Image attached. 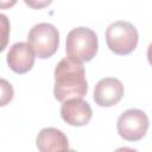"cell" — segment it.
<instances>
[{
    "label": "cell",
    "mask_w": 152,
    "mask_h": 152,
    "mask_svg": "<svg viewBox=\"0 0 152 152\" xmlns=\"http://www.w3.org/2000/svg\"><path fill=\"white\" fill-rule=\"evenodd\" d=\"M88 91L86 70L82 62L63 58L55 68L53 95L59 102L71 97H83Z\"/></svg>",
    "instance_id": "6da1fadb"
},
{
    "label": "cell",
    "mask_w": 152,
    "mask_h": 152,
    "mask_svg": "<svg viewBox=\"0 0 152 152\" xmlns=\"http://www.w3.org/2000/svg\"><path fill=\"white\" fill-rule=\"evenodd\" d=\"M99 50L96 33L88 27H76L71 30L65 40V51L68 57L78 62L91 61Z\"/></svg>",
    "instance_id": "7a4b0ae2"
},
{
    "label": "cell",
    "mask_w": 152,
    "mask_h": 152,
    "mask_svg": "<svg viewBox=\"0 0 152 152\" xmlns=\"http://www.w3.org/2000/svg\"><path fill=\"white\" fill-rule=\"evenodd\" d=\"M139 36L133 24L128 21L112 23L106 31V43L112 52L126 56L133 52L138 45Z\"/></svg>",
    "instance_id": "3957f363"
},
{
    "label": "cell",
    "mask_w": 152,
    "mask_h": 152,
    "mask_svg": "<svg viewBox=\"0 0 152 152\" xmlns=\"http://www.w3.org/2000/svg\"><path fill=\"white\" fill-rule=\"evenodd\" d=\"M27 43L38 58L46 59L55 55L59 45L58 30L49 23L34 25L27 36Z\"/></svg>",
    "instance_id": "277c9868"
},
{
    "label": "cell",
    "mask_w": 152,
    "mask_h": 152,
    "mask_svg": "<svg viewBox=\"0 0 152 152\" xmlns=\"http://www.w3.org/2000/svg\"><path fill=\"white\" fill-rule=\"evenodd\" d=\"M148 116L141 109L132 108L124 112L116 122L119 135L127 141H138L142 139L148 129Z\"/></svg>",
    "instance_id": "5b68a950"
},
{
    "label": "cell",
    "mask_w": 152,
    "mask_h": 152,
    "mask_svg": "<svg viewBox=\"0 0 152 152\" xmlns=\"http://www.w3.org/2000/svg\"><path fill=\"white\" fill-rule=\"evenodd\" d=\"M61 116L68 125L81 127L90 121L93 110L90 104L82 97H71L63 101L61 106Z\"/></svg>",
    "instance_id": "8992f818"
},
{
    "label": "cell",
    "mask_w": 152,
    "mask_h": 152,
    "mask_svg": "<svg viewBox=\"0 0 152 152\" xmlns=\"http://www.w3.org/2000/svg\"><path fill=\"white\" fill-rule=\"evenodd\" d=\"M124 93L125 89L120 80L106 77L96 83L93 99L100 107H112L121 101Z\"/></svg>",
    "instance_id": "52a82bcc"
},
{
    "label": "cell",
    "mask_w": 152,
    "mask_h": 152,
    "mask_svg": "<svg viewBox=\"0 0 152 152\" xmlns=\"http://www.w3.org/2000/svg\"><path fill=\"white\" fill-rule=\"evenodd\" d=\"M34 56L28 43L19 42L13 44L7 52V64L10 69L17 74H25L30 71L34 64Z\"/></svg>",
    "instance_id": "ba28073f"
},
{
    "label": "cell",
    "mask_w": 152,
    "mask_h": 152,
    "mask_svg": "<svg viewBox=\"0 0 152 152\" xmlns=\"http://www.w3.org/2000/svg\"><path fill=\"white\" fill-rule=\"evenodd\" d=\"M37 148L40 152H56L69 150V142L65 134L55 127L43 128L36 140Z\"/></svg>",
    "instance_id": "9c48e42d"
},
{
    "label": "cell",
    "mask_w": 152,
    "mask_h": 152,
    "mask_svg": "<svg viewBox=\"0 0 152 152\" xmlns=\"http://www.w3.org/2000/svg\"><path fill=\"white\" fill-rule=\"evenodd\" d=\"M13 99V88L11 83L1 78V106H5Z\"/></svg>",
    "instance_id": "30bf717a"
},
{
    "label": "cell",
    "mask_w": 152,
    "mask_h": 152,
    "mask_svg": "<svg viewBox=\"0 0 152 152\" xmlns=\"http://www.w3.org/2000/svg\"><path fill=\"white\" fill-rule=\"evenodd\" d=\"M24 2L33 10H40L49 6L52 2V0H24Z\"/></svg>",
    "instance_id": "8fae6325"
},
{
    "label": "cell",
    "mask_w": 152,
    "mask_h": 152,
    "mask_svg": "<svg viewBox=\"0 0 152 152\" xmlns=\"http://www.w3.org/2000/svg\"><path fill=\"white\" fill-rule=\"evenodd\" d=\"M1 18V21H2V28H4V33H2V38H4V42H2V45H1V51L5 49L6 46V43H7V31H8V21H7V18L5 14H1L0 15Z\"/></svg>",
    "instance_id": "7c38bea8"
},
{
    "label": "cell",
    "mask_w": 152,
    "mask_h": 152,
    "mask_svg": "<svg viewBox=\"0 0 152 152\" xmlns=\"http://www.w3.org/2000/svg\"><path fill=\"white\" fill-rule=\"evenodd\" d=\"M18 0H0V8L1 10H6L10 8L12 6H14L17 4Z\"/></svg>",
    "instance_id": "4fadbf2b"
},
{
    "label": "cell",
    "mask_w": 152,
    "mask_h": 152,
    "mask_svg": "<svg viewBox=\"0 0 152 152\" xmlns=\"http://www.w3.org/2000/svg\"><path fill=\"white\" fill-rule=\"evenodd\" d=\"M147 61H148L150 65L152 66V43L147 48Z\"/></svg>",
    "instance_id": "5bb4252c"
}]
</instances>
